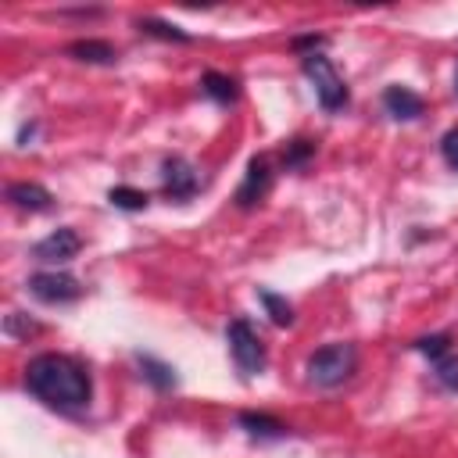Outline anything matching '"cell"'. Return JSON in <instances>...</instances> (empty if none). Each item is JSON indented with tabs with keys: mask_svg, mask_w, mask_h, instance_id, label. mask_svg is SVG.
Returning a JSON list of instances; mask_svg holds the SVG:
<instances>
[{
	"mask_svg": "<svg viewBox=\"0 0 458 458\" xmlns=\"http://www.w3.org/2000/svg\"><path fill=\"white\" fill-rule=\"evenodd\" d=\"M29 290L39 297V301H47V304H61V301H75L79 293H82V286H79V279L75 276H68V272H36L32 279H29Z\"/></svg>",
	"mask_w": 458,
	"mask_h": 458,
	"instance_id": "cell-5",
	"label": "cell"
},
{
	"mask_svg": "<svg viewBox=\"0 0 458 458\" xmlns=\"http://www.w3.org/2000/svg\"><path fill=\"white\" fill-rule=\"evenodd\" d=\"M68 54L79 57V61H89V64H114L118 61V50L104 39H79V43L68 47Z\"/></svg>",
	"mask_w": 458,
	"mask_h": 458,
	"instance_id": "cell-11",
	"label": "cell"
},
{
	"mask_svg": "<svg viewBox=\"0 0 458 458\" xmlns=\"http://www.w3.org/2000/svg\"><path fill=\"white\" fill-rule=\"evenodd\" d=\"M454 89H458V72H454Z\"/></svg>",
	"mask_w": 458,
	"mask_h": 458,
	"instance_id": "cell-22",
	"label": "cell"
},
{
	"mask_svg": "<svg viewBox=\"0 0 458 458\" xmlns=\"http://www.w3.org/2000/svg\"><path fill=\"white\" fill-rule=\"evenodd\" d=\"M200 89H204L211 100H218V104H233V100H236V79H233V75H222V72H208V75L200 79Z\"/></svg>",
	"mask_w": 458,
	"mask_h": 458,
	"instance_id": "cell-13",
	"label": "cell"
},
{
	"mask_svg": "<svg viewBox=\"0 0 458 458\" xmlns=\"http://www.w3.org/2000/svg\"><path fill=\"white\" fill-rule=\"evenodd\" d=\"M161 182H165V193L175 200H186L200 190V175L186 157H165L161 161Z\"/></svg>",
	"mask_w": 458,
	"mask_h": 458,
	"instance_id": "cell-6",
	"label": "cell"
},
{
	"mask_svg": "<svg viewBox=\"0 0 458 458\" xmlns=\"http://www.w3.org/2000/svg\"><path fill=\"white\" fill-rule=\"evenodd\" d=\"M107 200H111L114 208H125V211L147 208V193H143V190H132V186H114V190L107 193Z\"/></svg>",
	"mask_w": 458,
	"mask_h": 458,
	"instance_id": "cell-17",
	"label": "cell"
},
{
	"mask_svg": "<svg viewBox=\"0 0 458 458\" xmlns=\"http://www.w3.org/2000/svg\"><path fill=\"white\" fill-rule=\"evenodd\" d=\"M433 376H437V383L440 386H447V390H458V354H440V358H433Z\"/></svg>",
	"mask_w": 458,
	"mask_h": 458,
	"instance_id": "cell-16",
	"label": "cell"
},
{
	"mask_svg": "<svg viewBox=\"0 0 458 458\" xmlns=\"http://www.w3.org/2000/svg\"><path fill=\"white\" fill-rule=\"evenodd\" d=\"M25 386L29 394H36L43 404L61 408V411H79L89 404V372L68 358V354H36L25 365Z\"/></svg>",
	"mask_w": 458,
	"mask_h": 458,
	"instance_id": "cell-1",
	"label": "cell"
},
{
	"mask_svg": "<svg viewBox=\"0 0 458 458\" xmlns=\"http://www.w3.org/2000/svg\"><path fill=\"white\" fill-rule=\"evenodd\" d=\"M240 426H243L250 437H261V440H272V437H283V433H286V426H283L279 419L261 415V411H243V415H240Z\"/></svg>",
	"mask_w": 458,
	"mask_h": 458,
	"instance_id": "cell-12",
	"label": "cell"
},
{
	"mask_svg": "<svg viewBox=\"0 0 458 458\" xmlns=\"http://www.w3.org/2000/svg\"><path fill=\"white\" fill-rule=\"evenodd\" d=\"M79 247H82L79 233L64 225V229H54L50 236H43L32 254H36L39 261H47V265H64V261H72V258L79 254Z\"/></svg>",
	"mask_w": 458,
	"mask_h": 458,
	"instance_id": "cell-7",
	"label": "cell"
},
{
	"mask_svg": "<svg viewBox=\"0 0 458 458\" xmlns=\"http://www.w3.org/2000/svg\"><path fill=\"white\" fill-rule=\"evenodd\" d=\"M140 369H143V376L157 386V390H168V386H175V372H172V365H165V361H154L150 354H140Z\"/></svg>",
	"mask_w": 458,
	"mask_h": 458,
	"instance_id": "cell-14",
	"label": "cell"
},
{
	"mask_svg": "<svg viewBox=\"0 0 458 458\" xmlns=\"http://www.w3.org/2000/svg\"><path fill=\"white\" fill-rule=\"evenodd\" d=\"M311 154H315V143H308V140H293V143L283 150V161H286V168H301Z\"/></svg>",
	"mask_w": 458,
	"mask_h": 458,
	"instance_id": "cell-19",
	"label": "cell"
},
{
	"mask_svg": "<svg viewBox=\"0 0 458 458\" xmlns=\"http://www.w3.org/2000/svg\"><path fill=\"white\" fill-rule=\"evenodd\" d=\"M304 75L311 79L315 97H318V104H322L326 111H340V107L347 104V86H344L340 72L333 68V61H329L326 54H318V50L304 54Z\"/></svg>",
	"mask_w": 458,
	"mask_h": 458,
	"instance_id": "cell-3",
	"label": "cell"
},
{
	"mask_svg": "<svg viewBox=\"0 0 458 458\" xmlns=\"http://www.w3.org/2000/svg\"><path fill=\"white\" fill-rule=\"evenodd\" d=\"M268 186H272L268 161H265V157H250V161H247V175H243V182H240V190H236V204H240V208H254V204L268 193Z\"/></svg>",
	"mask_w": 458,
	"mask_h": 458,
	"instance_id": "cell-8",
	"label": "cell"
},
{
	"mask_svg": "<svg viewBox=\"0 0 458 458\" xmlns=\"http://www.w3.org/2000/svg\"><path fill=\"white\" fill-rule=\"evenodd\" d=\"M140 29H143L147 36H161V39H175V43H186V39H190L182 29H175V25H168V21H157V18H143Z\"/></svg>",
	"mask_w": 458,
	"mask_h": 458,
	"instance_id": "cell-18",
	"label": "cell"
},
{
	"mask_svg": "<svg viewBox=\"0 0 458 458\" xmlns=\"http://www.w3.org/2000/svg\"><path fill=\"white\" fill-rule=\"evenodd\" d=\"M354 369H358V351L351 344H326L304 365V372L315 386H340L344 379H351Z\"/></svg>",
	"mask_w": 458,
	"mask_h": 458,
	"instance_id": "cell-2",
	"label": "cell"
},
{
	"mask_svg": "<svg viewBox=\"0 0 458 458\" xmlns=\"http://www.w3.org/2000/svg\"><path fill=\"white\" fill-rule=\"evenodd\" d=\"M225 340H229V354L243 376H254L265 369V344L247 318H233L225 329Z\"/></svg>",
	"mask_w": 458,
	"mask_h": 458,
	"instance_id": "cell-4",
	"label": "cell"
},
{
	"mask_svg": "<svg viewBox=\"0 0 458 458\" xmlns=\"http://www.w3.org/2000/svg\"><path fill=\"white\" fill-rule=\"evenodd\" d=\"M440 154H444V161H447L451 168H458V125L440 136Z\"/></svg>",
	"mask_w": 458,
	"mask_h": 458,
	"instance_id": "cell-21",
	"label": "cell"
},
{
	"mask_svg": "<svg viewBox=\"0 0 458 458\" xmlns=\"http://www.w3.org/2000/svg\"><path fill=\"white\" fill-rule=\"evenodd\" d=\"M7 200L14 208H21V211H47L54 204L50 190H43L39 182H11L7 186Z\"/></svg>",
	"mask_w": 458,
	"mask_h": 458,
	"instance_id": "cell-10",
	"label": "cell"
},
{
	"mask_svg": "<svg viewBox=\"0 0 458 458\" xmlns=\"http://www.w3.org/2000/svg\"><path fill=\"white\" fill-rule=\"evenodd\" d=\"M415 351H422V354L433 361V358H440V354L451 351V336H444V333H437V336H422V340H415Z\"/></svg>",
	"mask_w": 458,
	"mask_h": 458,
	"instance_id": "cell-20",
	"label": "cell"
},
{
	"mask_svg": "<svg viewBox=\"0 0 458 458\" xmlns=\"http://www.w3.org/2000/svg\"><path fill=\"white\" fill-rule=\"evenodd\" d=\"M383 107H386L390 118H404V122H411V118L422 114V97L411 93L408 86H386V89H383Z\"/></svg>",
	"mask_w": 458,
	"mask_h": 458,
	"instance_id": "cell-9",
	"label": "cell"
},
{
	"mask_svg": "<svg viewBox=\"0 0 458 458\" xmlns=\"http://www.w3.org/2000/svg\"><path fill=\"white\" fill-rule=\"evenodd\" d=\"M258 297H261V304H265V311H268V318H272L276 326H290V322H293V308H290V304H286L279 293L261 290Z\"/></svg>",
	"mask_w": 458,
	"mask_h": 458,
	"instance_id": "cell-15",
	"label": "cell"
}]
</instances>
